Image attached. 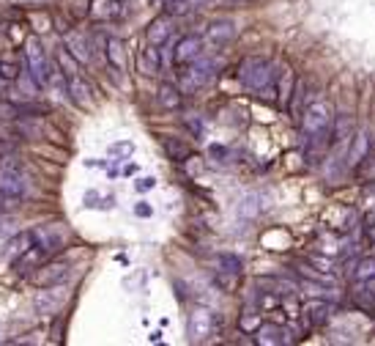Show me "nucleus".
<instances>
[{"label": "nucleus", "instance_id": "nucleus-1", "mask_svg": "<svg viewBox=\"0 0 375 346\" xmlns=\"http://www.w3.org/2000/svg\"><path fill=\"white\" fill-rule=\"evenodd\" d=\"M274 77H277V74L271 72V63H269L266 58H258V55L244 58L241 66H238V80H241V85L249 88V91H255V94H260L269 83H274Z\"/></svg>", "mask_w": 375, "mask_h": 346}, {"label": "nucleus", "instance_id": "nucleus-2", "mask_svg": "<svg viewBox=\"0 0 375 346\" xmlns=\"http://www.w3.org/2000/svg\"><path fill=\"white\" fill-rule=\"evenodd\" d=\"M332 124H334V110H332L329 102H312L302 113V132H304V138L326 135V132H332Z\"/></svg>", "mask_w": 375, "mask_h": 346}, {"label": "nucleus", "instance_id": "nucleus-3", "mask_svg": "<svg viewBox=\"0 0 375 346\" xmlns=\"http://www.w3.org/2000/svg\"><path fill=\"white\" fill-rule=\"evenodd\" d=\"M25 61H27V72H30L33 83L36 85H47L55 69L49 66V58H47V52H44V47H41L38 39H30L25 44Z\"/></svg>", "mask_w": 375, "mask_h": 346}, {"label": "nucleus", "instance_id": "nucleus-4", "mask_svg": "<svg viewBox=\"0 0 375 346\" xmlns=\"http://www.w3.org/2000/svg\"><path fill=\"white\" fill-rule=\"evenodd\" d=\"M0 195L3 198H14V201L27 195V176L11 160L0 162Z\"/></svg>", "mask_w": 375, "mask_h": 346}, {"label": "nucleus", "instance_id": "nucleus-5", "mask_svg": "<svg viewBox=\"0 0 375 346\" xmlns=\"http://www.w3.org/2000/svg\"><path fill=\"white\" fill-rule=\"evenodd\" d=\"M216 330H219V319H216V314H214V311H208V308H194V311L189 314L187 333H189V338H192L194 344L208 341V338H211Z\"/></svg>", "mask_w": 375, "mask_h": 346}, {"label": "nucleus", "instance_id": "nucleus-6", "mask_svg": "<svg viewBox=\"0 0 375 346\" xmlns=\"http://www.w3.org/2000/svg\"><path fill=\"white\" fill-rule=\"evenodd\" d=\"M71 278V267L66 261H44L38 270H33L30 281L44 289V286H63L66 281Z\"/></svg>", "mask_w": 375, "mask_h": 346}, {"label": "nucleus", "instance_id": "nucleus-7", "mask_svg": "<svg viewBox=\"0 0 375 346\" xmlns=\"http://www.w3.org/2000/svg\"><path fill=\"white\" fill-rule=\"evenodd\" d=\"M66 289L63 286H44L36 297H33V311L38 314V316H52V314H58L60 308H63V303H66Z\"/></svg>", "mask_w": 375, "mask_h": 346}, {"label": "nucleus", "instance_id": "nucleus-8", "mask_svg": "<svg viewBox=\"0 0 375 346\" xmlns=\"http://www.w3.org/2000/svg\"><path fill=\"white\" fill-rule=\"evenodd\" d=\"M216 69H219V63L214 58H197L194 63H189V72H184V85L189 91L208 85L216 77Z\"/></svg>", "mask_w": 375, "mask_h": 346}, {"label": "nucleus", "instance_id": "nucleus-9", "mask_svg": "<svg viewBox=\"0 0 375 346\" xmlns=\"http://www.w3.org/2000/svg\"><path fill=\"white\" fill-rule=\"evenodd\" d=\"M203 55V39L200 36H181L179 41H176V47H173V63L176 66H189V63H194L197 58Z\"/></svg>", "mask_w": 375, "mask_h": 346}, {"label": "nucleus", "instance_id": "nucleus-10", "mask_svg": "<svg viewBox=\"0 0 375 346\" xmlns=\"http://www.w3.org/2000/svg\"><path fill=\"white\" fill-rule=\"evenodd\" d=\"M370 135L365 132V129H359V132H354L351 135V146H348V154H345V165L348 168H362L365 162H367V157H370Z\"/></svg>", "mask_w": 375, "mask_h": 346}, {"label": "nucleus", "instance_id": "nucleus-11", "mask_svg": "<svg viewBox=\"0 0 375 346\" xmlns=\"http://www.w3.org/2000/svg\"><path fill=\"white\" fill-rule=\"evenodd\" d=\"M173 30H176V22H173V14H165V17H157L151 25H148V30H146V36H148V44H154V47H165L168 41H170V36H173Z\"/></svg>", "mask_w": 375, "mask_h": 346}, {"label": "nucleus", "instance_id": "nucleus-12", "mask_svg": "<svg viewBox=\"0 0 375 346\" xmlns=\"http://www.w3.org/2000/svg\"><path fill=\"white\" fill-rule=\"evenodd\" d=\"M329 319H332V300L318 297L315 303L304 305V322H307V327H323Z\"/></svg>", "mask_w": 375, "mask_h": 346}, {"label": "nucleus", "instance_id": "nucleus-13", "mask_svg": "<svg viewBox=\"0 0 375 346\" xmlns=\"http://www.w3.org/2000/svg\"><path fill=\"white\" fill-rule=\"evenodd\" d=\"M205 39H208L214 47H222V44L233 41V39H236V22H233V19H214V22L208 25V30H205Z\"/></svg>", "mask_w": 375, "mask_h": 346}, {"label": "nucleus", "instance_id": "nucleus-14", "mask_svg": "<svg viewBox=\"0 0 375 346\" xmlns=\"http://www.w3.org/2000/svg\"><path fill=\"white\" fill-rule=\"evenodd\" d=\"M66 47H69V52H71L80 63H91V61H93V44H91L82 33H77V30L66 36Z\"/></svg>", "mask_w": 375, "mask_h": 346}, {"label": "nucleus", "instance_id": "nucleus-15", "mask_svg": "<svg viewBox=\"0 0 375 346\" xmlns=\"http://www.w3.org/2000/svg\"><path fill=\"white\" fill-rule=\"evenodd\" d=\"M104 52H107V61L113 63V69H118V72H124V69H126L129 55H126V44H124L121 39L110 36V39H107V44H104Z\"/></svg>", "mask_w": 375, "mask_h": 346}, {"label": "nucleus", "instance_id": "nucleus-16", "mask_svg": "<svg viewBox=\"0 0 375 346\" xmlns=\"http://www.w3.org/2000/svg\"><path fill=\"white\" fill-rule=\"evenodd\" d=\"M157 99H159L162 110H181V105H184V94L173 83H162L157 91Z\"/></svg>", "mask_w": 375, "mask_h": 346}, {"label": "nucleus", "instance_id": "nucleus-17", "mask_svg": "<svg viewBox=\"0 0 375 346\" xmlns=\"http://www.w3.org/2000/svg\"><path fill=\"white\" fill-rule=\"evenodd\" d=\"M66 91L71 94V99L80 105V107H88L91 105V85L85 83L82 74H74V77H66Z\"/></svg>", "mask_w": 375, "mask_h": 346}, {"label": "nucleus", "instance_id": "nucleus-18", "mask_svg": "<svg viewBox=\"0 0 375 346\" xmlns=\"http://www.w3.org/2000/svg\"><path fill=\"white\" fill-rule=\"evenodd\" d=\"M354 303H356L365 314H373L375 316V278L356 286V292H354Z\"/></svg>", "mask_w": 375, "mask_h": 346}, {"label": "nucleus", "instance_id": "nucleus-19", "mask_svg": "<svg viewBox=\"0 0 375 346\" xmlns=\"http://www.w3.org/2000/svg\"><path fill=\"white\" fill-rule=\"evenodd\" d=\"M255 341L260 346H277V344H285V330L280 325H260L255 330Z\"/></svg>", "mask_w": 375, "mask_h": 346}, {"label": "nucleus", "instance_id": "nucleus-20", "mask_svg": "<svg viewBox=\"0 0 375 346\" xmlns=\"http://www.w3.org/2000/svg\"><path fill=\"white\" fill-rule=\"evenodd\" d=\"M137 66H140V72H143V74H157V72L162 69V58H159V50H157L154 44H148V47L143 50V55L137 58Z\"/></svg>", "mask_w": 375, "mask_h": 346}, {"label": "nucleus", "instance_id": "nucleus-21", "mask_svg": "<svg viewBox=\"0 0 375 346\" xmlns=\"http://www.w3.org/2000/svg\"><path fill=\"white\" fill-rule=\"evenodd\" d=\"M304 102H307V80L299 77L296 85H293V91H291V105H288L291 116L302 118V113H304Z\"/></svg>", "mask_w": 375, "mask_h": 346}, {"label": "nucleus", "instance_id": "nucleus-22", "mask_svg": "<svg viewBox=\"0 0 375 346\" xmlns=\"http://www.w3.org/2000/svg\"><path fill=\"white\" fill-rule=\"evenodd\" d=\"M91 14L96 19H118L124 14V6L118 0H96L93 8H91Z\"/></svg>", "mask_w": 375, "mask_h": 346}, {"label": "nucleus", "instance_id": "nucleus-23", "mask_svg": "<svg viewBox=\"0 0 375 346\" xmlns=\"http://www.w3.org/2000/svg\"><path fill=\"white\" fill-rule=\"evenodd\" d=\"M263 195H258V193H249V195H244L241 198V204H238V217H244V220H252V217H258L260 212H263Z\"/></svg>", "mask_w": 375, "mask_h": 346}, {"label": "nucleus", "instance_id": "nucleus-24", "mask_svg": "<svg viewBox=\"0 0 375 346\" xmlns=\"http://www.w3.org/2000/svg\"><path fill=\"white\" fill-rule=\"evenodd\" d=\"M354 283H365V281H373L375 278V256H367V259H359L354 264V272H351Z\"/></svg>", "mask_w": 375, "mask_h": 346}, {"label": "nucleus", "instance_id": "nucleus-25", "mask_svg": "<svg viewBox=\"0 0 375 346\" xmlns=\"http://www.w3.org/2000/svg\"><path fill=\"white\" fill-rule=\"evenodd\" d=\"M162 146H165L168 157L176 160V162H184V160L189 157V146L184 143V140H179V138H165Z\"/></svg>", "mask_w": 375, "mask_h": 346}, {"label": "nucleus", "instance_id": "nucleus-26", "mask_svg": "<svg viewBox=\"0 0 375 346\" xmlns=\"http://www.w3.org/2000/svg\"><path fill=\"white\" fill-rule=\"evenodd\" d=\"M269 283V294H277V297H293L296 294V286H293V281H288V278H271V281H266Z\"/></svg>", "mask_w": 375, "mask_h": 346}, {"label": "nucleus", "instance_id": "nucleus-27", "mask_svg": "<svg viewBox=\"0 0 375 346\" xmlns=\"http://www.w3.org/2000/svg\"><path fill=\"white\" fill-rule=\"evenodd\" d=\"M205 3H211V0H170V6H168V14H173V17H181V14H189L192 8H200V6H205Z\"/></svg>", "mask_w": 375, "mask_h": 346}, {"label": "nucleus", "instance_id": "nucleus-28", "mask_svg": "<svg viewBox=\"0 0 375 346\" xmlns=\"http://www.w3.org/2000/svg\"><path fill=\"white\" fill-rule=\"evenodd\" d=\"M260 325H263V322H260V314H255V311H244L241 319H238V327H241L244 333H255Z\"/></svg>", "mask_w": 375, "mask_h": 346}, {"label": "nucleus", "instance_id": "nucleus-29", "mask_svg": "<svg viewBox=\"0 0 375 346\" xmlns=\"http://www.w3.org/2000/svg\"><path fill=\"white\" fill-rule=\"evenodd\" d=\"M216 261H219V270H222V272H230V275H238V272H241V259H236V256H230V253H222Z\"/></svg>", "mask_w": 375, "mask_h": 346}, {"label": "nucleus", "instance_id": "nucleus-30", "mask_svg": "<svg viewBox=\"0 0 375 346\" xmlns=\"http://www.w3.org/2000/svg\"><path fill=\"white\" fill-rule=\"evenodd\" d=\"M362 237H365V242L373 248L375 245V212H367L365 215V226H362Z\"/></svg>", "mask_w": 375, "mask_h": 346}, {"label": "nucleus", "instance_id": "nucleus-31", "mask_svg": "<svg viewBox=\"0 0 375 346\" xmlns=\"http://www.w3.org/2000/svg\"><path fill=\"white\" fill-rule=\"evenodd\" d=\"M154 187H157V179H154V176H143V179L135 182V190H137V193H148V190H154Z\"/></svg>", "mask_w": 375, "mask_h": 346}, {"label": "nucleus", "instance_id": "nucleus-32", "mask_svg": "<svg viewBox=\"0 0 375 346\" xmlns=\"http://www.w3.org/2000/svg\"><path fill=\"white\" fill-rule=\"evenodd\" d=\"M135 151V143H129V140H124V143H115V146H110V154H132Z\"/></svg>", "mask_w": 375, "mask_h": 346}, {"label": "nucleus", "instance_id": "nucleus-33", "mask_svg": "<svg viewBox=\"0 0 375 346\" xmlns=\"http://www.w3.org/2000/svg\"><path fill=\"white\" fill-rule=\"evenodd\" d=\"M135 215H137V217H151V215H154V209H151L146 201H140V204L135 206Z\"/></svg>", "mask_w": 375, "mask_h": 346}, {"label": "nucleus", "instance_id": "nucleus-34", "mask_svg": "<svg viewBox=\"0 0 375 346\" xmlns=\"http://www.w3.org/2000/svg\"><path fill=\"white\" fill-rule=\"evenodd\" d=\"M16 72H19L16 66H11V63H0V74H3V77H16Z\"/></svg>", "mask_w": 375, "mask_h": 346}, {"label": "nucleus", "instance_id": "nucleus-35", "mask_svg": "<svg viewBox=\"0 0 375 346\" xmlns=\"http://www.w3.org/2000/svg\"><path fill=\"white\" fill-rule=\"evenodd\" d=\"M227 151L222 149V146H211V157H225Z\"/></svg>", "mask_w": 375, "mask_h": 346}, {"label": "nucleus", "instance_id": "nucleus-36", "mask_svg": "<svg viewBox=\"0 0 375 346\" xmlns=\"http://www.w3.org/2000/svg\"><path fill=\"white\" fill-rule=\"evenodd\" d=\"M11 3H19V6H36V3H41V0H11Z\"/></svg>", "mask_w": 375, "mask_h": 346}]
</instances>
